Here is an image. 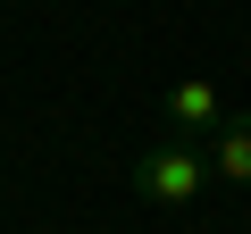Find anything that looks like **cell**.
I'll list each match as a JSON object with an SVG mask.
<instances>
[{
  "label": "cell",
  "instance_id": "1",
  "mask_svg": "<svg viewBox=\"0 0 251 234\" xmlns=\"http://www.w3.org/2000/svg\"><path fill=\"white\" fill-rule=\"evenodd\" d=\"M126 184H134L151 209H193L218 176H209V151L201 142H184V134H168V142H151L134 167H126Z\"/></svg>",
  "mask_w": 251,
  "mask_h": 234
},
{
  "label": "cell",
  "instance_id": "2",
  "mask_svg": "<svg viewBox=\"0 0 251 234\" xmlns=\"http://www.w3.org/2000/svg\"><path fill=\"white\" fill-rule=\"evenodd\" d=\"M168 134H184V142H209L218 126H226V117H234V100L209 84V75H184V84H168Z\"/></svg>",
  "mask_w": 251,
  "mask_h": 234
},
{
  "label": "cell",
  "instance_id": "3",
  "mask_svg": "<svg viewBox=\"0 0 251 234\" xmlns=\"http://www.w3.org/2000/svg\"><path fill=\"white\" fill-rule=\"evenodd\" d=\"M201 151H209V176H218V184H243V192H251V109H234Z\"/></svg>",
  "mask_w": 251,
  "mask_h": 234
}]
</instances>
